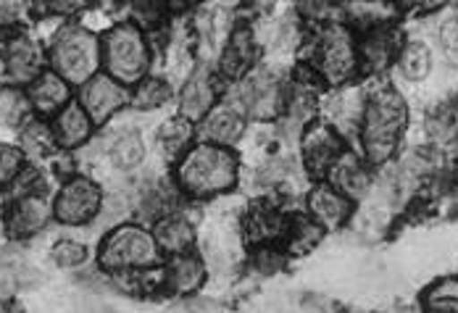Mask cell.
Wrapping results in <instances>:
<instances>
[{
	"instance_id": "cell-1",
	"label": "cell",
	"mask_w": 458,
	"mask_h": 313,
	"mask_svg": "<svg viewBox=\"0 0 458 313\" xmlns=\"http://www.w3.org/2000/svg\"><path fill=\"white\" fill-rule=\"evenodd\" d=\"M409 127V103L395 88L369 92L364 122L359 130L361 150L371 166H385L395 158Z\"/></svg>"
},
{
	"instance_id": "cell-2",
	"label": "cell",
	"mask_w": 458,
	"mask_h": 313,
	"mask_svg": "<svg viewBox=\"0 0 458 313\" xmlns=\"http://www.w3.org/2000/svg\"><path fill=\"white\" fill-rule=\"evenodd\" d=\"M240 177L237 156L214 142L192 145L177 164V184L192 200H211L229 192Z\"/></svg>"
},
{
	"instance_id": "cell-3",
	"label": "cell",
	"mask_w": 458,
	"mask_h": 313,
	"mask_svg": "<svg viewBox=\"0 0 458 313\" xmlns=\"http://www.w3.org/2000/svg\"><path fill=\"white\" fill-rule=\"evenodd\" d=\"M50 72H55L69 85L82 88L100 69V38L82 27V24H66L55 32L50 50H47Z\"/></svg>"
},
{
	"instance_id": "cell-4",
	"label": "cell",
	"mask_w": 458,
	"mask_h": 313,
	"mask_svg": "<svg viewBox=\"0 0 458 313\" xmlns=\"http://www.w3.org/2000/svg\"><path fill=\"white\" fill-rule=\"evenodd\" d=\"M100 61L108 77L127 88H135L140 80L148 77L150 69V45L145 32L135 21H122L111 27L100 38Z\"/></svg>"
},
{
	"instance_id": "cell-5",
	"label": "cell",
	"mask_w": 458,
	"mask_h": 313,
	"mask_svg": "<svg viewBox=\"0 0 458 313\" xmlns=\"http://www.w3.org/2000/svg\"><path fill=\"white\" fill-rule=\"evenodd\" d=\"M98 264L108 274L153 268L161 264V248L150 229L140 224H119L103 237Z\"/></svg>"
},
{
	"instance_id": "cell-6",
	"label": "cell",
	"mask_w": 458,
	"mask_h": 313,
	"mask_svg": "<svg viewBox=\"0 0 458 313\" xmlns=\"http://www.w3.org/2000/svg\"><path fill=\"white\" fill-rule=\"evenodd\" d=\"M309 69L327 85H335V88L345 85L359 72L356 35L343 24H327L314 38Z\"/></svg>"
},
{
	"instance_id": "cell-7",
	"label": "cell",
	"mask_w": 458,
	"mask_h": 313,
	"mask_svg": "<svg viewBox=\"0 0 458 313\" xmlns=\"http://www.w3.org/2000/svg\"><path fill=\"white\" fill-rule=\"evenodd\" d=\"M245 116L267 122L282 114L287 106V89L282 80L267 66H253L240 82H237V103Z\"/></svg>"
},
{
	"instance_id": "cell-8",
	"label": "cell",
	"mask_w": 458,
	"mask_h": 313,
	"mask_svg": "<svg viewBox=\"0 0 458 313\" xmlns=\"http://www.w3.org/2000/svg\"><path fill=\"white\" fill-rule=\"evenodd\" d=\"M103 211V190L90 177L66 179L53 200V216L64 226H85Z\"/></svg>"
},
{
	"instance_id": "cell-9",
	"label": "cell",
	"mask_w": 458,
	"mask_h": 313,
	"mask_svg": "<svg viewBox=\"0 0 458 313\" xmlns=\"http://www.w3.org/2000/svg\"><path fill=\"white\" fill-rule=\"evenodd\" d=\"M80 103L88 111L92 124H106L111 116H116L127 103H130V89L127 85L116 82L106 72H98L92 80H88L80 88Z\"/></svg>"
},
{
	"instance_id": "cell-10",
	"label": "cell",
	"mask_w": 458,
	"mask_h": 313,
	"mask_svg": "<svg viewBox=\"0 0 458 313\" xmlns=\"http://www.w3.org/2000/svg\"><path fill=\"white\" fill-rule=\"evenodd\" d=\"M301 153H303V164L314 177H327L329 169L337 164V158L345 153V137L335 132L327 122L319 124H309L303 130L301 140Z\"/></svg>"
},
{
	"instance_id": "cell-11",
	"label": "cell",
	"mask_w": 458,
	"mask_h": 313,
	"mask_svg": "<svg viewBox=\"0 0 458 313\" xmlns=\"http://www.w3.org/2000/svg\"><path fill=\"white\" fill-rule=\"evenodd\" d=\"M43 47L32 38L16 32L0 55V77H5L11 85H30L43 72Z\"/></svg>"
},
{
	"instance_id": "cell-12",
	"label": "cell",
	"mask_w": 458,
	"mask_h": 313,
	"mask_svg": "<svg viewBox=\"0 0 458 313\" xmlns=\"http://www.w3.org/2000/svg\"><path fill=\"white\" fill-rule=\"evenodd\" d=\"M369 92L364 88H353V85H340L335 89L327 103H324V114H327V124L340 132L345 140L351 134H359L361 122H364V111H367Z\"/></svg>"
},
{
	"instance_id": "cell-13",
	"label": "cell",
	"mask_w": 458,
	"mask_h": 313,
	"mask_svg": "<svg viewBox=\"0 0 458 313\" xmlns=\"http://www.w3.org/2000/svg\"><path fill=\"white\" fill-rule=\"evenodd\" d=\"M356 45H359V72L382 74L385 69L395 66L403 38L398 35V30H393V24H387L361 32V38H356Z\"/></svg>"
},
{
	"instance_id": "cell-14",
	"label": "cell",
	"mask_w": 458,
	"mask_h": 313,
	"mask_svg": "<svg viewBox=\"0 0 458 313\" xmlns=\"http://www.w3.org/2000/svg\"><path fill=\"white\" fill-rule=\"evenodd\" d=\"M306 206H309V216L319 224L324 232L343 229L345 224L351 222V216L356 211V200H351L348 195H343L329 182H319V184H314L309 190Z\"/></svg>"
},
{
	"instance_id": "cell-15",
	"label": "cell",
	"mask_w": 458,
	"mask_h": 313,
	"mask_svg": "<svg viewBox=\"0 0 458 313\" xmlns=\"http://www.w3.org/2000/svg\"><path fill=\"white\" fill-rule=\"evenodd\" d=\"M53 219V203L46 195H16L5 211V232L13 240H30Z\"/></svg>"
},
{
	"instance_id": "cell-16",
	"label": "cell",
	"mask_w": 458,
	"mask_h": 313,
	"mask_svg": "<svg viewBox=\"0 0 458 313\" xmlns=\"http://www.w3.org/2000/svg\"><path fill=\"white\" fill-rule=\"evenodd\" d=\"M256 55H259V40H256V32L248 27V24H237L229 35V40L222 47V55H219V69L227 80L240 82L256 63Z\"/></svg>"
},
{
	"instance_id": "cell-17",
	"label": "cell",
	"mask_w": 458,
	"mask_h": 313,
	"mask_svg": "<svg viewBox=\"0 0 458 313\" xmlns=\"http://www.w3.org/2000/svg\"><path fill=\"white\" fill-rule=\"evenodd\" d=\"M232 30H234V24H232L229 8H225V5L200 8V13L195 16V38H198L200 55L203 58H219Z\"/></svg>"
},
{
	"instance_id": "cell-18",
	"label": "cell",
	"mask_w": 458,
	"mask_h": 313,
	"mask_svg": "<svg viewBox=\"0 0 458 313\" xmlns=\"http://www.w3.org/2000/svg\"><path fill=\"white\" fill-rule=\"evenodd\" d=\"M216 103H219V89H216V82H214V74L208 69H195L184 80L182 92H180V116L195 124Z\"/></svg>"
},
{
	"instance_id": "cell-19",
	"label": "cell",
	"mask_w": 458,
	"mask_h": 313,
	"mask_svg": "<svg viewBox=\"0 0 458 313\" xmlns=\"http://www.w3.org/2000/svg\"><path fill=\"white\" fill-rule=\"evenodd\" d=\"M203 142H214L222 148H234L245 134V114L232 103H216L203 119H200Z\"/></svg>"
},
{
	"instance_id": "cell-20",
	"label": "cell",
	"mask_w": 458,
	"mask_h": 313,
	"mask_svg": "<svg viewBox=\"0 0 458 313\" xmlns=\"http://www.w3.org/2000/svg\"><path fill=\"white\" fill-rule=\"evenodd\" d=\"M27 97L38 116H55L61 108L72 103V85L61 80L55 72H40L27 85Z\"/></svg>"
},
{
	"instance_id": "cell-21",
	"label": "cell",
	"mask_w": 458,
	"mask_h": 313,
	"mask_svg": "<svg viewBox=\"0 0 458 313\" xmlns=\"http://www.w3.org/2000/svg\"><path fill=\"white\" fill-rule=\"evenodd\" d=\"M50 127H53V134H55L58 148H64V150H77V148H82V145L92 137V130H95L92 119L88 116V111L82 108L80 100H72L66 108H61V111L53 116V124H50Z\"/></svg>"
},
{
	"instance_id": "cell-22",
	"label": "cell",
	"mask_w": 458,
	"mask_h": 313,
	"mask_svg": "<svg viewBox=\"0 0 458 313\" xmlns=\"http://www.w3.org/2000/svg\"><path fill=\"white\" fill-rule=\"evenodd\" d=\"M327 182L332 187H337L343 195H348L351 200H361L369 192V187H371V172H369V166L364 164L361 156H353V153L345 150L337 158V164L329 169Z\"/></svg>"
},
{
	"instance_id": "cell-23",
	"label": "cell",
	"mask_w": 458,
	"mask_h": 313,
	"mask_svg": "<svg viewBox=\"0 0 458 313\" xmlns=\"http://www.w3.org/2000/svg\"><path fill=\"white\" fill-rule=\"evenodd\" d=\"M208 276V266L203 258H198L192 250L190 253H180V256H172V261L164 268V279L169 284L172 292L177 295H192L203 287Z\"/></svg>"
},
{
	"instance_id": "cell-24",
	"label": "cell",
	"mask_w": 458,
	"mask_h": 313,
	"mask_svg": "<svg viewBox=\"0 0 458 313\" xmlns=\"http://www.w3.org/2000/svg\"><path fill=\"white\" fill-rule=\"evenodd\" d=\"M432 66H435V58H432V47L429 45L424 43V40H403L401 53L395 58V72L401 74L403 82L419 85V82L429 80Z\"/></svg>"
},
{
	"instance_id": "cell-25",
	"label": "cell",
	"mask_w": 458,
	"mask_h": 313,
	"mask_svg": "<svg viewBox=\"0 0 458 313\" xmlns=\"http://www.w3.org/2000/svg\"><path fill=\"white\" fill-rule=\"evenodd\" d=\"M424 132L435 150L458 148V108L456 103H437L424 119Z\"/></svg>"
},
{
	"instance_id": "cell-26",
	"label": "cell",
	"mask_w": 458,
	"mask_h": 313,
	"mask_svg": "<svg viewBox=\"0 0 458 313\" xmlns=\"http://www.w3.org/2000/svg\"><path fill=\"white\" fill-rule=\"evenodd\" d=\"M153 237L161 248V253L169 256H180V253H190L192 242H195V229L190 226V222L180 216V214H169L164 219L156 222Z\"/></svg>"
},
{
	"instance_id": "cell-27",
	"label": "cell",
	"mask_w": 458,
	"mask_h": 313,
	"mask_svg": "<svg viewBox=\"0 0 458 313\" xmlns=\"http://www.w3.org/2000/svg\"><path fill=\"white\" fill-rule=\"evenodd\" d=\"M284 222L287 216H282L279 208L269 203H259L248 211V219H245L248 240H253V245H269L275 240H282Z\"/></svg>"
},
{
	"instance_id": "cell-28",
	"label": "cell",
	"mask_w": 458,
	"mask_h": 313,
	"mask_svg": "<svg viewBox=\"0 0 458 313\" xmlns=\"http://www.w3.org/2000/svg\"><path fill=\"white\" fill-rule=\"evenodd\" d=\"M321 237H324V229L311 216H306V214L287 216L284 232H282V242H284L287 253L306 256V253H311L319 245Z\"/></svg>"
},
{
	"instance_id": "cell-29",
	"label": "cell",
	"mask_w": 458,
	"mask_h": 313,
	"mask_svg": "<svg viewBox=\"0 0 458 313\" xmlns=\"http://www.w3.org/2000/svg\"><path fill=\"white\" fill-rule=\"evenodd\" d=\"M148 156L145 140L138 130H119L108 142V158L119 172H135Z\"/></svg>"
},
{
	"instance_id": "cell-30",
	"label": "cell",
	"mask_w": 458,
	"mask_h": 313,
	"mask_svg": "<svg viewBox=\"0 0 458 313\" xmlns=\"http://www.w3.org/2000/svg\"><path fill=\"white\" fill-rule=\"evenodd\" d=\"M395 13H398L395 3H387V0H353L348 5V19L359 32L387 27Z\"/></svg>"
},
{
	"instance_id": "cell-31",
	"label": "cell",
	"mask_w": 458,
	"mask_h": 313,
	"mask_svg": "<svg viewBox=\"0 0 458 313\" xmlns=\"http://www.w3.org/2000/svg\"><path fill=\"white\" fill-rule=\"evenodd\" d=\"M24 158L30 161H40L47 158L50 153H55L58 142H55V134L53 127L43 122V119H30L24 127H21V142H19Z\"/></svg>"
},
{
	"instance_id": "cell-32",
	"label": "cell",
	"mask_w": 458,
	"mask_h": 313,
	"mask_svg": "<svg viewBox=\"0 0 458 313\" xmlns=\"http://www.w3.org/2000/svg\"><path fill=\"white\" fill-rule=\"evenodd\" d=\"M192 140H195V127L184 116L169 119L158 130V145H161V153L166 158H182L184 153L192 148Z\"/></svg>"
},
{
	"instance_id": "cell-33",
	"label": "cell",
	"mask_w": 458,
	"mask_h": 313,
	"mask_svg": "<svg viewBox=\"0 0 458 313\" xmlns=\"http://www.w3.org/2000/svg\"><path fill=\"white\" fill-rule=\"evenodd\" d=\"M424 313H458V276H443L421 292Z\"/></svg>"
},
{
	"instance_id": "cell-34",
	"label": "cell",
	"mask_w": 458,
	"mask_h": 313,
	"mask_svg": "<svg viewBox=\"0 0 458 313\" xmlns=\"http://www.w3.org/2000/svg\"><path fill=\"white\" fill-rule=\"evenodd\" d=\"M32 106L24 89L16 85L0 89V127H24L30 122Z\"/></svg>"
},
{
	"instance_id": "cell-35",
	"label": "cell",
	"mask_w": 458,
	"mask_h": 313,
	"mask_svg": "<svg viewBox=\"0 0 458 313\" xmlns=\"http://www.w3.org/2000/svg\"><path fill=\"white\" fill-rule=\"evenodd\" d=\"M172 97V82L161 80V77H145L140 80L135 89L130 92V103L140 111H153L161 108L166 100Z\"/></svg>"
},
{
	"instance_id": "cell-36",
	"label": "cell",
	"mask_w": 458,
	"mask_h": 313,
	"mask_svg": "<svg viewBox=\"0 0 458 313\" xmlns=\"http://www.w3.org/2000/svg\"><path fill=\"white\" fill-rule=\"evenodd\" d=\"M130 8H132L138 27L145 32V30H156L166 21L169 0H130Z\"/></svg>"
},
{
	"instance_id": "cell-37",
	"label": "cell",
	"mask_w": 458,
	"mask_h": 313,
	"mask_svg": "<svg viewBox=\"0 0 458 313\" xmlns=\"http://www.w3.org/2000/svg\"><path fill=\"white\" fill-rule=\"evenodd\" d=\"M437 50L443 53V58L458 69V13H445L437 24V35H435Z\"/></svg>"
},
{
	"instance_id": "cell-38",
	"label": "cell",
	"mask_w": 458,
	"mask_h": 313,
	"mask_svg": "<svg viewBox=\"0 0 458 313\" xmlns=\"http://www.w3.org/2000/svg\"><path fill=\"white\" fill-rule=\"evenodd\" d=\"M32 11L35 0H0V32H16Z\"/></svg>"
},
{
	"instance_id": "cell-39",
	"label": "cell",
	"mask_w": 458,
	"mask_h": 313,
	"mask_svg": "<svg viewBox=\"0 0 458 313\" xmlns=\"http://www.w3.org/2000/svg\"><path fill=\"white\" fill-rule=\"evenodd\" d=\"M53 264L61 268H77L88 261V248L80 240H58L50 250Z\"/></svg>"
},
{
	"instance_id": "cell-40",
	"label": "cell",
	"mask_w": 458,
	"mask_h": 313,
	"mask_svg": "<svg viewBox=\"0 0 458 313\" xmlns=\"http://www.w3.org/2000/svg\"><path fill=\"white\" fill-rule=\"evenodd\" d=\"M24 153L19 145H5L0 142V187H11L16 177L21 174V169L27 166L24 164Z\"/></svg>"
},
{
	"instance_id": "cell-41",
	"label": "cell",
	"mask_w": 458,
	"mask_h": 313,
	"mask_svg": "<svg viewBox=\"0 0 458 313\" xmlns=\"http://www.w3.org/2000/svg\"><path fill=\"white\" fill-rule=\"evenodd\" d=\"M92 0H35V8L47 16H74L85 11Z\"/></svg>"
},
{
	"instance_id": "cell-42",
	"label": "cell",
	"mask_w": 458,
	"mask_h": 313,
	"mask_svg": "<svg viewBox=\"0 0 458 313\" xmlns=\"http://www.w3.org/2000/svg\"><path fill=\"white\" fill-rule=\"evenodd\" d=\"M282 261H284V256L276 250L275 245L269 242V245H256V253H253V264L259 271H264V274H272L276 268L282 266Z\"/></svg>"
},
{
	"instance_id": "cell-43",
	"label": "cell",
	"mask_w": 458,
	"mask_h": 313,
	"mask_svg": "<svg viewBox=\"0 0 458 313\" xmlns=\"http://www.w3.org/2000/svg\"><path fill=\"white\" fill-rule=\"evenodd\" d=\"M398 11H409V13H421V11H435L443 0H393Z\"/></svg>"
},
{
	"instance_id": "cell-44",
	"label": "cell",
	"mask_w": 458,
	"mask_h": 313,
	"mask_svg": "<svg viewBox=\"0 0 458 313\" xmlns=\"http://www.w3.org/2000/svg\"><path fill=\"white\" fill-rule=\"evenodd\" d=\"M184 3H203V0H184Z\"/></svg>"
},
{
	"instance_id": "cell-45",
	"label": "cell",
	"mask_w": 458,
	"mask_h": 313,
	"mask_svg": "<svg viewBox=\"0 0 458 313\" xmlns=\"http://www.w3.org/2000/svg\"><path fill=\"white\" fill-rule=\"evenodd\" d=\"M456 108H458V97H456Z\"/></svg>"
}]
</instances>
